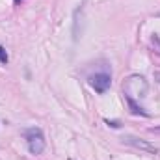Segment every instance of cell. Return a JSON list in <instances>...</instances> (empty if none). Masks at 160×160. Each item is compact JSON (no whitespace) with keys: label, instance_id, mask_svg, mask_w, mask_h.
Segmentation results:
<instances>
[{"label":"cell","instance_id":"cell-2","mask_svg":"<svg viewBox=\"0 0 160 160\" xmlns=\"http://www.w3.org/2000/svg\"><path fill=\"white\" fill-rule=\"evenodd\" d=\"M24 138H26V143H28V151L34 155V157H38L41 155L43 151H45V136H43V132H41L39 128H30V130H26L24 132Z\"/></svg>","mask_w":160,"mask_h":160},{"label":"cell","instance_id":"cell-6","mask_svg":"<svg viewBox=\"0 0 160 160\" xmlns=\"http://www.w3.org/2000/svg\"><path fill=\"white\" fill-rule=\"evenodd\" d=\"M153 45H155V50L160 54V38L158 36H153Z\"/></svg>","mask_w":160,"mask_h":160},{"label":"cell","instance_id":"cell-8","mask_svg":"<svg viewBox=\"0 0 160 160\" xmlns=\"http://www.w3.org/2000/svg\"><path fill=\"white\" fill-rule=\"evenodd\" d=\"M15 2H17V4H19V2H22V0H15Z\"/></svg>","mask_w":160,"mask_h":160},{"label":"cell","instance_id":"cell-3","mask_svg":"<svg viewBox=\"0 0 160 160\" xmlns=\"http://www.w3.org/2000/svg\"><path fill=\"white\" fill-rule=\"evenodd\" d=\"M110 84H112V78H110V75H106V73H95V75L89 77V86H91L95 91H99V93H104V91L110 88Z\"/></svg>","mask_w":160,"mask_h":160},{"label":"cell","instance_id":"cell-4","mask_svg":"<svg viewBox=\"0 0 160 160\" xmlns=\"http://www.w3.org/2000/svg\"><path fill=\"white\" fill-rule=\"evenodd\" d=\"M123 143H128V145H132V147H136V149H143V151H147V153H158V147H155V145H151L149 142H145V140H140V138H134V136H125L123 138Z\"/></svg>","mask_w":160,"mask_h":160},{"label":"cell","instance_id":"cell-5","mask_svg":"<svg viewBox=\"0 0 160 160\" xmlns=\"http://www.w3.org/2000/svg\"><path fill=\"white\" fill-rule=\"evenodd\" d=\"M0 63H8V54H6V48L4 47H0Z\"/></svg>","mask_w":160,"mask_h":160},{"label":"cell","instance_id":"cell-1","mask_svg":"<svg viewBox=\"0 0 160 160\" xmlns=\"http://www.w3.org/2000/svg\"><path fill=\"white\" fill-rule=\"evenodd\" d=\"M147 89H149V84H147V80L143 78L142 75H130V77H127L125 82H123L125 99L127 101H132V102L145 99Z\"/></svg>","mask_w":160,"mask_h":160},{"label":"cell","instance_id":"cell-7","mask_svg":"<svg viewBox=\"0 0 160 160\" xmlns=\"http://www.w3.org/2000/svg\"><path fill=\"white\" fill-rule=\"evenodd\" d=\"M157 80H158V82H160V73H157Z\"/></svg>","mask_w":160,"mask_h":160}]
</instances>
